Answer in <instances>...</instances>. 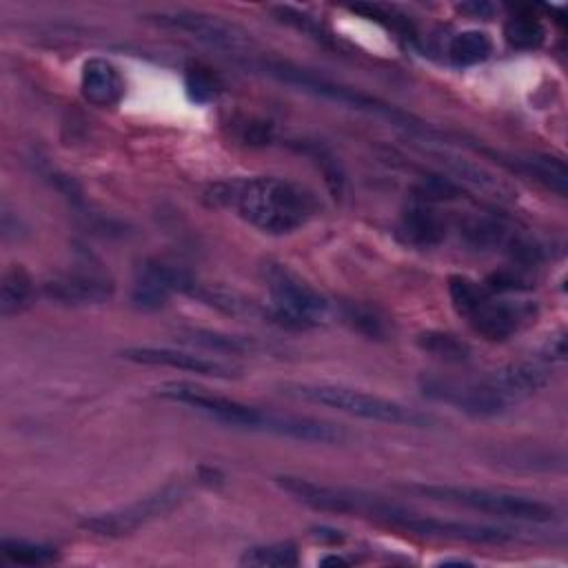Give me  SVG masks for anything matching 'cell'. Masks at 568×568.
Returning a JSON list of instances; mask_svg holds the SVG:
<instances>
[{"label": "cell", "instance_id": "1", "mask_svg": "<svg viewBox=\"0 0 568 568\" xmlns=\"http://www.w3.org/2000/svg\"><path fill=\"white\" fill-rule=\"evenodd\" d=\"M211 206L233 211L240 220L268 235H286L302 229L317 211L315 195L286 178L253 175L217 182L206 189Z\"/></svg>", "mask_w": 568, "mask_h": 568}, {"label": "cell", "instance_id": "2", "mask_svg": "<svg viewBox=\"0 0 568 568\" xmlns=\"http://www.w3.org/2000/svg\"><path fill=\"white\" fill-rule=\"evenodd\" d=\"M448 295L455 313L488 342L510 339L535 317L532 304L506 300L466 275L448 280Z\"/></svg>", "mask_w": 568, "mask_h": 568}, {"label": "cell", "instance_id": "3", "mask_svg": "<svg viewBox=\"0 0 568 568\" xmlns=\"http://www.w3.org/2000/svg\"><path fill=\"white\" fill-rule=\"evenodd\" d=\"M246 67L264 73V75H271L275 78L277 82H284L288 87H295L304 93H311V95H317V98H324V100H331V102H339L344 106H351V109H357V111H366V113H373V115H379V118H386L390 124L395 126H404L406 131L410 133H417V135H424L428 133L430 129L422 122H417L410 113L375 98V95H368L364 91H357L353 87H346V84H339L335 80H328L324 75H317L308 69H302L297 64H291V62H282V60H268V58H260V60H248Z\"/></svg>", "mask_w": 568, "mask_h": 568}, {"label": "cell", "instance_id": "4", "mask_svg": "<svg viewBox=\"0 0 568 568\" xmlns=\"http://www.w3.org/2000/svg\"><path fill=\"white\" fill-rule=\"evenodd\" d=\"M282 393L308 404H320L335 408L339 413L362 417L368 422H384V424H399V426H415L424 428L433 424L428 413H419L410 406L393 402L388 397L366 393L359 388L337 386V384H311V382H288L282 386Z\"/></svg>", "mask_w": 568, "mask_h": 568}, {"label": "cell", "instance_id": "5", "mask_svg": "<svg viewBox=\"0 0 568 568\" xmlns=\"http://www.w3.org/2000/svg\"><path fill=\"white\" fill-rule=\"evenodd\" d=\"M262 277L275 322L288 328L320 326L331 317V302L282 262H264Z\"/></svg>", "mask_w": 568, "mask_h": 568}, {"label": "cell", "instance_id": "6", "mask_svg": "<svg viewBox=\"0 0 568 568\" xmlns=\"http://www.w3.org/2000/svg\"><path fill=\"white\" fill-rule=\"evenodd\" d=\"M406 490H413L435 501H446V504L481 510L497 517L519 519V521H550L555 517V508L548 501L501 493V490L450 486V484H410L406 486Z\"/></svg>", "mask_w": 568, "mask_h": 568}, {"label": "cell", "instance_id": "7", "mask_svg": "<svg viewBox=\"0 0 568 568\" xmlns=\"http://www.w3.org/2000/svg\"><path fill=\"white\" fill-rule=\"evenodd\" d=\"M144 20L160 29L186 33L189 38L222 53L251 55L257 49V42L251 31L213 13L191 9H164L146 13Z\"/></svg>", "mask_w": 568, "mask_h": 568}, {"label": "cell", "instance_id": "8", "mask_svg": "<svg viewBox=\"0 0 568 568\" xmlns=\"http://www.w3.org/2000/svg\"><path fill=\"white\" fill-rule=\"evenodd\" d=\"M277 486L286 490L293 499L306 504L308 508L322 510V513H337V515H366L373 519H382L390 524V519L402 513L404 508L384 501L379 497L362 495L355 490L346 488H335L326 484H317L304 477H293V475H280Z\"/></svg>", "mask_w": 568, "mask_h": 568}, {"label": "cell", "instance_id": "9", "mask_svg": "<svg viewBox=\"0 0 568 568\" xmlns=\"http://www.w3.org/2000/svg\"><path fill=\"white\" fill-rule=\"evenodd\" d=\"M155 393L162 399L184 404L220 424L233 426V428H246V430H260L264 410L242 404L237 399H231L226 395H217L209 388H202L191 382H164L155 388Z\"/></svg>", "mask_w": 568, "mask_h": 568}, {"label": "cell", "instance_id": "10", "mask_svg": "<svg viewBox=\"0 0 568 568\" xmlns=\"http://www.w3.org/2000/svg\"><path fill=\"white\" fill-rule=\"evenodd\" d=\"M184 497H186V488L182 484H166L164 488L146 497H140L129 506L84 517L80 526L100 537H122L149 524L151 519H158L164 513L173 510Z\"/></svg>", "mask_w": 568, "mask_h": 568}, {"label": "cell", "instance_id": "11", "mask_svg": "<svg viewBox=\"0 0 568 568\" xmlns=\"http://www.w3.org/2000/svg\"><path fill=\"white\" fill-rule=\"evenodd\" d=\"M419 149L444 171V178L450 180L453 184H457V186L464 184L466 189H470L479 195H486L490 200H497V202H515L517 200V191L510 182H506L490 169L459 155L457 151H450L448 146H444V142H433L428 135H424L419 140Z\"/></svg>", "mask_w": 568, "mask_h": 568}, {"label": "cell", "instance_id": "12", "mask_svg": "<svg viewBox=\"0 0 568 568\" xmlns=\"http://www.w3.org/2000/svg\"><path fill=\"white\" fill-rule=\"evenodd\" d=\"M124 359L144 364V366H166L186 373H195L202 377H217V379H233L240 375V366L224 362L213 355H202L195 351H180L169 346H131L120 353Z\"/></svg>", "mask_w": 568, "mask_h": 568}, {"label": "cell", "instance_id": "13", "mask_svg": "<svg viewBox=\"0 0 568 568\" xmlns=\"http://www.w3.org/2000/svg\"><path fill=\"white\" fill-rule=\"evenodd\" d=\"M390 524L399 526L404 530L417 532V535L444 537V539H457V541H473V544H504V541L513 539V535L508 530H501V528H495V526L437 519V517H426V515H413L408 510L397 513Z\"/></svg>", "mask_w": 568, "mask_h": 568}, {"label": "cell", "instance_id": "14", "mask_svg": "<svg viewBox=\"0 0 568 568\" xmlns=\"http://www.w3.org/2000/svg\"><path fill=\"white\" fill-rule=\"evenodd\" d=\"M113 280L100 271H69L60 273L42 284V293L55 302L67 306H84V304H102L113 295Z\"/></svg>", "mask_w": 568, "mask_h": 568}, {"label": "cell", "instance_id": "15", "mask_svg": "<svg viewBox=\"0 0 568 568\" xmlns=\"http://www.w3.org/2000/svg\"><path fill=\"white\" fill-rule=\"evenodd\" d=\"M486 377L493 388L513 406L541 390L550 382V371L539 359H519L488 373Z\"/></svg>", "mask_w": 568, "mask_h": 568}, {"label": "cell", "instance_id": "16", "mask_svg": "<svg viewBox=\"0 0 568 568\" xmlns=\"http://www.w3.org/2000/svg\"><path fill=\"white\" fill-rule=\"evenodd\" d=\"M437 202L415 193L410 204L404 209L399 220L402 237L419 248H430L444 242L448 224L442 211L435 206Z\"/></svg>", "mask_w": 568, "mask_h": 568}, {"label": "cell", "instance_id": "17", "mask_svg": "<svg viewBox=\"0 0 568 568\" xmlns=\"http://www.w3.org/2000/svg\"><path fill=\"white\" fill-rule=\"evenodd\" d=\"M80 93L98 109L115 106L124 95V78L111 60L89 58L80 71Z\"/></svg>", "mask_w": 568, "mask_h": 568}, {"label": "cell", "instance_id": "18", "mask_svg": "<svg viewBox=\"0 0 568 568\" xmlns=\"http://www.w3.org/2000/svg\"><path fill=\"white\" fill-rule=\"evenodd\" d=\"M178 268L164 262H144L133 280L131 302L140 311H158L175 293Z\"/></svg>", "mask_w": 568, "mask_h": 568}, {"label": "cell", "instance_id": "19", "mask_svg": "<svg viewBox=\"0 0 568 568\" xmlns=\"http://www.w3.org/2000/svg\"><path fill=\"white\" fill-rule=\"evenodd\" d=\"M33 300V280L27 273L24 266L20 264H11L4 273H2V282H0V313L2 317H11L18 315L20 311H24Z\"/></svg>", "mask_w": 568, "mask_h": 568}, {"label": "cell", "instance_id": "20", "mask_svg": "<svg viewBox=\"0 0 568 568\" xmlns=\"http://www.w3.org/2000/svg\"><path fill=\"white\" fill-rule=\"evenodd\" d=\"M513 166L517 171H521L524 175L541 182L557 195H561V197L566 195L568 171H566L564 160H559L555 155H524V158H517L513 162Z\"/></svg>", "mask_w": 568, "mask_h": 568}, {"label": "cell", "instance_id": "21", "mask_svg": "<svg viewBox=\"0 0 568 568\" xmlns=\"http://www.w3.org/2000/svg\"><path fill=\"white\" fill-rule=\"evenodd\" d=\"M504 40L517 51H535L544 44L546 29L537 16L521 11L506 20Z\"/></svg>", "mask_w": 568, "mask_h": 568}, {"label": "cell", "instance_id": "22", "mask_svg": "<svg viewBox=\"0 0 568 568\" xmlns=\"http://www.w3.org/2000/svg\"><path fill=\"white\" fill-rule=\"evenodd\" d=\"M493 53V40L479 29L457 33L448 44V58L457 67H473Z\"/></svg>", "mask_w": 568, "mask_h": 568}, {"label": "cell", "instance_id": "23", "mask_svg": "<svg viewBox=\"0 0 568 568\" xmlns=\"http://www.w3.org/2000/svg\"><path fill=\"white\" fill-rule=\"evenodd\" d=\"M180 339L189 346H197V348L213 351V353H226V355H240V353L257 351L255 339L226 335V333H217V331H204V328H191V331L182 333Z\"/></svg>", "mask_w": 568, "mask_h": 568}, {"label": "cell", "instance_id": "24", "mask_svg": "<svg viewBox=\"0 0 568 568\" xmlns=\"http://www.w3.org/2000/svg\"><path fill=\"white\" fill-rule=\"evenodd\" d=\"M342 317L353 331L366 335L368 339H386V335L390 331L388 317L368 304L348 302L342 306Z\"/></svg>", "mask_w": 568, "mask_h": 568}, {"label": "cell", "instance_id": "25", "mask_svg": "<svg viewBox=\"0 0 568 568\" xmlns=\"http://www.w3.org/2000/svg\"><path fill=\"white\" fill-rule=\"evenodd\" d=\"M300 564V552L297 546L291 541H277V544H266V546H253L244 550L240 557V566H255V568H288Z\"/></svg>", "mask_w": 568, "mask_h": 568}, {"label": "cell", "instance_id": "26", "mask_svg": "<svg viewBox=\"0 0 568 568\" xmlns=\"http://www.w3.org/2000/svg\"><path fill=\"white\" fill-rule=\"evenodd\" d=\"M417 344L422 351L444 359V362H466L470 357V346L459 339L457 335L453 333H442V331H428V333H422L417 337Z\"/></svg>", "mask_w": 568, "mask_h": 568}, {"label": "cell", "instance_id": "27", "mask_svg": "<svg viewBox=\"0 0 568 568\" xmlns=\"http://www.w3.org/2000/svg\"><path fill=\"white\" fill-rule=\"evenodd\" d=\"M0 552L4 559L11 564H22V566H42L53 561L55 552L49 546L24 541V539H4L0 544Z\"/></svg>", "mask_w": 568, "mask_h": 568}, {"label": "cell", "instance_id": "28", "mask_svg": "<svg viewBox=\"0 0 568 568\" xmlns=\"http://www.w3.org/2000/svg\"><path fill=\"white\" fill-rule=\"evenodd\" d=\"M271 11H273V16H275L280 22H286V24H291V27H295V29L308 33L311 38H315V40H320V42H324V44H328V42L333 40V36L328 33V29L322 27L320 20H315L313 16H308V13H304V11L295 9V7L277 4V7H271Z\"/></svg>", "mask_w": 568, "mask_h": 568}, {"label": "cell", "instance_id": "29", "mask_svg": "<svg viewBox=\"0 0 568 568\" xmlns=\"http://www.w3.org/2000/svg\"><path fill=\"white\" fill-rule=\"evenodd\" d=\"M186 89H189L193 100L204 102V100H211L217 93L220 84H217V78L213 73H209V69L191 67L186 71Z\"/></svg>", "mask_w": 568, "mask_h": 568}, {"label": "cell", "instance_id": "30", "mask_svg": "<svg viewBox=\"0 0 568 568\" xmlns=\"http://www.w3.org/2000/svg\"><path fill=\"white\" fill-rule=\"evenodd\" d=\"M457 9L470 18H490L495 13V4L490 2H462Z\"/></svg>", "mask_w": 568, "mask_h": 568}, {"label": "cell", "instance_id": "31", "mask_svg": "<svg viewBox=\"0 0 568 568\" xmlns=\"http://www.w3.org/2000/svg\"><path fill=\"white\" fill-rule=\"evenodd\" d=\"M320 564L322 566H328V564H337V566H346L348 561L344 559V557H339V555H331V557H324V559H320Z\"/></svg>", "mask_w": 568, "mask_h": 568}]
</instances>
